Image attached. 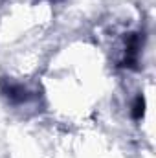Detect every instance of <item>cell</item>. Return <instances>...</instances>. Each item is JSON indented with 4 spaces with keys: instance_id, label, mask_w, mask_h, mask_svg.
Instances as JSON below:
<instances>
[{
    "instance_id": "obj_3",
    "label": "cell",
    "mask_w": 156,
    "mask_h": 158,
    "mask_svg": "<svg viewBox=\"0 0 156 158\" xmlns=\"http://www.w3.org/2000/svg\"><path fill=\"white\" fill-rule=\"evenodd\" d=\"M130 114H132V118L134 119H142L143 118V114H145V99H143V96H138V98H136Z\"/></svg>"
},
{
    "instance_id": "obj_1",
    "label": "cell",
    "mask_w": 156,
    "mask_h": 158,
    "mask_svg": "<svg viewBox=\"0 0 156 158\" xmlns=\"http://www.w3.org/2000/svg\"><path fill=\"white\" fill-rule=\"evenodd\" d=\"M142 39L140 33H129L127 37V48H125V59L119 63V66L123 68H136L138 64V55L142 50Z\"/></svg>"
},
{
    "instance_id": "obj_2",
    "label": "cell",
    "mask_w": 156,
    "mask_h": 158,
    "mask_svg": "<svg viewBox=\"0 0 156 158\" xmlns=\"http://www.w3.org/2000/svg\"><path fill=\"white\" fill-rule=\"evenodd\" d=\"M0 88H2V94H4L11 103H24V101L31 99V94H30V90H28L24 85L11 83V81L4 79V81L0 83Z\"/></svg>"
}]
</instances>
